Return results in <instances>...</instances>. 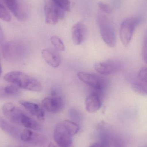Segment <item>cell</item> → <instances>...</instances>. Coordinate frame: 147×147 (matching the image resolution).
Masks as SVG:
<instances>
[{"label":"cell","instance_id":"6da1fadb","mask_svg":"<svg viewBox=\"0 0 147 147\" xmlns=\"http://www.w3.org/2000/svg\"><path fill=\"white\" fill-rule=\"evenodd\" d=\"M79 126L73 121L66 120L57 124L54 133V138L60 147H70L72 137L77 134Z\"/></svg>","mask_w":147,"mask_h":147},{"label":"cell","instance_id":"7a4b0ae2","mask_svg":"<svg viewBox=\"0 0 147 147\" xmlns=\"http://www.w3.org/2000/svg\"><path fill=\"white\" fill-rule=\"evenodd\" d=\"M2 47L3 55L4 58L13 63L23 60L29 53L28 45L22 40H12L4 43Z\"/></svg>","mask_w":147,"mask_h":147},{"label":"cell","instance_id":"3957f363","mask_svg":"<svg viewBox=\"0 0 147 147\" xmlns=\"http://www.w3.org/2000/svg\"><path fill=\"white\" fill-rule=\"evenodd\" d=\"M6 81L14 84L18 87L33 92L40 91L42 86L39 81L33 77L20 71H13L4 76Z\"/></svg>","mask_w":147,"mask_h":147},{"label":"cell","instance_id":"277c9868","mask_svg":"<svg viewBox=\"0 0 147 147\" xmlns=\"http://www.w3.org/2000/svg\"><path fill=\"white\" fill-rule=\"evenodd\" d=\"M98 22L104 41L109 47H115L116 43V36L111 22L105 16L100 14L98 17Z\"/></svg>","mask_w":147,"mask_h":147},{"label":"cell","instance_id":"5b68a950","mask_svg":"<svg viewBox=\"0 0 147 147\" xmlns=\"http://www.w3.org/2000/svg\"><path fill=\"white\" fill-rule=\"evenodd\" d=\"M140 22V20L135 18H128L123 22L120 28V38L124 46L129 45L135 28Z\"/></svg>","mask_w":147,"mask_h":147},{"label":"cell","instance_id":"8992f818","mask_svg":"<svg viewBox=\"0 0 147 147\" xmlns=\"http://www.w3.org/2000/svg\"><path fill=\"white\" fill-rule=\"evenodd\" d=\"M16 18L20 21H25L28 16L27 5L21 0H2Z\"/></svg>","mask_w":147,"mask_h":147},{"label":"cell","instance_id":"52a82bcc","mask_svg":"<svg viewBox=\"0 0 147 147\" xmlns=\"http://www.w3.org/2000/svg\"><path fill=\"white\" fill-rule=\"evenodd\" d=\"M77 77L81 81L98 91H102L105 88V80L96 74L80 71Z\"/></svg>","mask_w":147,"mask_h":147},{"label":"cell","instance_id":"ba28073f","mask_svg":"<svg viewBox=\"0 0 147 147\" xmlns=\"http://www.w3.org/2000/svg\"><path fill=\"white\" fill-rule=\"evenodd\" d=\"M64 10L52 2H48L45 6L46 22L49 25H55L60 19L64 16Z\"/></svg>","mask_w":147,"mask_h":147},{"label":"cell","instance_id":"9c48e42d","mask_svg":"<svg viewBox=\"0 0 147 147\" xmlns=\"http://www.w3.org/2000/svg\"><path fill=\"white\" fill-rule=\"evenodd\" d=\"M94 68L98 73L109 75L119 71L121 68V65L117 60L110 59L95 64Z\"/></svg>","mask_w":147,"mask_h":147},{"label":"cell","instance_id":"30bf717a","mask_svg":"<svg viewBox=\"0 0 147 147\" xmlns=\"http://www.w3.org/2000/svg\"><path fill=\"white\" fill-rule=\"evenodd\" d=\"M42 104L47 111L52 113L61 111L64 105V99L58 94L45 98L42 100Z\"/></svg>","mask_w":147,"mask_h":147},{"label":"cell","instance_id":"8fae6325","mask_svg":"<svg viewBox=\"0 0 147 147\" xmlns=\"http://www.w3.org/2000/svg\"><path fill=\"white\" fill-rule=\"evenodd\" d=\"M3 115L13 123H20L21 117L24 113L12 103H6L2 107Z\"/></svg>","mask_w":147,"mask_h":147},{"label":"cell","instance_id":"7c38bea8","mask_svg":"<svg viewBox=\"0 0 147 147\" xmlns=\"http://www.w3.org/2000/svg\"><path fill=\"white\" fill-rule=\"evenodd\" d=\"M21 140L24 142L35 145H41L45 143V139L42 135L29 129H25L20 135Z\"/></svg>","mask_w":147,"mask_h":147},{"label":"cell","instance_id":"4fadbf2b","mask_svg":"<svg viewBox=\"0 0 147 147\" xmlns=\"http://www.w3.org/2000/svg\"><path fill=\"white\" fill-rule=\"evenodd\" d=\"M87 32V28L84 24L80 22L76 23L72 29V37L73 43L76 45H81L85 40Z\"/></svg>","mask_w":147,"mask_h":147},{"label":"cell","instance_id":"5bb4252c","mask_svg":"<svg viewBox=\"0 0 147 147\" xmlns=\"http://www.w3.org/2000/svg\"><path fill=\"white\" fill-rule=\"evenodd\" d=\"M85 109L89 113H94L102 107V101L100 95L97 92L89 94L85 101Z\"/></svg>","mask_w":147,"mask_h":147},{"label":"cell","instance_id":"9a60e30c","mask_svg":"<svg viewBox=\"0 0 147 147\" xmlns=\"http://www.w3.org/2000/svg\"><path fill=\"white\" fill-rule=\"evenodd\" d=\"M41 55L45 61L53 68L59 67L61 63V58L56 51L51 49H44L41 51Z\"/></svg>","mask_w":147,"mask_h":147},{"label":"cell","instance_id":"2e32d148","mask_svg":"<svg viewBox=\"0 0 147 147\" xmlns=\"http://www.w3.org/2000/svg\"><path fill=\"white\" fill-rule=\"evenodd\" d=\"M20 103L31 115L36 117L40 121L44 120L45 112L39 105L35 103L23 100L20 101Z\"/></svg>","mask_w":147,"mask_h":147},{"label":"cell","instance_id":"e0dca14e","mask_svg":"<svg viewBox=\"0 0 147 147\" xmlns=\"http://www.w3.org/2000/svg\"><path fill=\"white\" fill-rule=\"evenodd\" d=\"M0 128L8 134L15 138L19 137L20 135V130L14 127L0 116Z\"/></svg>","mask_w":147,"mask_h":147},{"label":"cell","instance_id":"ac0fdd59","mask_svg":"<svg viewBox=\"0 0 147 147\" xmlns=\"http://www.w3.org/2000/svg\"><path fill=\"white\" fill-rule=\"evenodd\" d=\"M20 123L27 128L36 131L41 130V126L37 121L24 114L21 117Z\"/></svg>","mask_w":147,"mask_h":147},{"label":"cell","instance_id":"d6986e66","mask_svg":"<svg viewBox=\"0 0 147 147\" xmlns=\"http://www.w3.org/2000/svg\"><path fill=\"white\" fill-rule=\"evenodd\" d=\"M147 83L138 81L134 82L132 85L133 90L136 93L146 96L147 92Z\"/></svg>","mask_w":147,"mask_h":147},{"label":"cell","instance_id":"ffe728a7","mask_svg":"<svg viewBox=\"0 0 147 147\" xmlns=\"http://www.w3.org/2000/svg\"><path fill=\"white\" fill-rule=\"evenodd\" d=\"M51 42L55 49L59 51H64L65 50L64 45L59 37L54 36L51 37Z\"/></svg>","mask_w":147,"mask_h":147},{"label":"cell","instance_id":"44dd1931","mask_svg":"<svg viewBox=\"0 0 147 147\" xmlns=\"http://www.w3.org/2000/svg\"><path fill=\"white\" fill-rule=\"evenodd\" d=\"M69 115L71 119L75 123L82 121L83 116L81 112L75 108H71L69 110Z\"/></svg>","mask_w":147,"mask_h":147},{"label":"cell","instance_id":"7402d4cb","mask_svg":"<svg viewBox=\"0 0 147 147\" xmlns=\"http://www.w3.org/2000/svg\"><path fill=\"white\" fill-rule=\"evenodd\" d=\"M52 2L64 11L70 10V3L69 0H52Z\"/></svg>","mask_w":147,"mask_h":147},{"label":"cell","instance_id":"603a6c76","mask_svg":"<svg viewBox=\"0 0 147 147\" xmlns=\"http://www.w3.org/2000/svg\"><path fill=\"white\" fill-rule=\"evenodd\" d=\"M0 19L6 22L11 20V16L7 9L0 3Z\"/></svg>","mask_w":147,"mask_h":147},{"label":"cell","instance_id":"cb8c5ba5","mask_svg":"<svg viewBox=\"0 0 147 147\" xmlns=\"http://www.w3.org/2000/svg\"><path fill=\"white\" fill-rule=\"evenodd\" d=\"M19 87L14 84L7 86L4 88V91L8 95L11 96L19 93L20 90Z\"/></svg>","mask_w":147,"mask_h":147},{"label":"cell","instance_id":"d4e9b609","mask_svg":"<svg viewBox=\"0 0 147 147\" xmlns=\"http://www.w3.org/2000/svg\"><path fill=\"white\" fill-rule=\"evenodd\" d=\"M138 79L139 81L147 83V69L146 66H143L140 69L138 72Z\"/></svg>","mask_w":147,"mask_h":147},{"label":"cell","instance_id":"484cf974","mask_svg":"<svg viewBox=\"0 0 147 147\" xmlns=\"http://www.w3.org/2000/svg\"><path fill=\"white\" fill-rule=\"evenodd\" d=\"M98 6H99V8L101 9V10H102L103 12H104V13L108 14L112 13V9L108 4H105L104 3L100 2L98 3Z\"/></svg>","mask_w":147,"mask_h":147},{"label":"cell","instance_id":"4316f807","mask_svg":"<svg viewBox=\"0 0 147 147\" xmlns=\"http://www.w3.org/2000/svg\"><path fill=\"white\" fill-rule=\"evenodd\" d=\"M142 56L143 60L145 61V63H147V38L146 36L145 37L143 42V47L142 49Z\"/></svg>","mask_w":147,"mask_h":147},{"label":"cell","instance_id":"83f0119b","mask_svg":"<svg viewBox=\"0 0 147 147\" xmlns=\"http://www.w3.org/2000/svg\"><path fill=\"white\" fill-rule=\"evenodd\" d=\"M9 97L10 96L8 95L4 91V88L0 87V99L7 98Z\"/></svg>","mask_w":147,"mask_h":147},{"label":"cell","instance_id":"f1b7e54d","mask_svg":"<svg viewBox=\"0 0 147 147\" xmlns=\"http://www.w3.org/2000/svg\"><path fill=\"white\" fill-rule=\"evenodd\" d=\"M4 44V35L3 29L0 26V45L2 46Z\"/></svg>","mask_w":147,"mask_h":147},{"label":"cell","instance_id":"f546056e","mask_svg":"<svg viewBox=\"0 0 147 147\" xmlns=\"http://www.w3.org/2000/svg\"><path fill=\"white\" fill-rule=\"evenodd\" d=\"M89 147H104V146L101 143H96L91 145Z\"/></svg>","mask_w":147,"mask_h":147},{"label":"cell","instance_id":"4dcf8cb0","mask_svg":"<svg viewBox=\"0 0 147 147\" xmlns=\"http://www.w3.org/2000/svg\"><path fill=\"white\" fill-rule=\"evenodd\" d=\"M48 147H56L55 146V145L54 144H53L52 143H50L48 145Z\"/></svg>","mask_w":147,"mask_h":147},{"label":"cell","instance_id":"1f68e13d","mask_svg":"<svg viewBox=\"0 0 147 147\" xmlns=\"http://www.w3.org/2000/svg\"><path fill=\"white\" fill-rule=\"evenodd\" d=\"M2 73V69H1V64H0V75H1V74Z\"/></svg>","mask_w":147,"mask_h":147}]
</instances>
